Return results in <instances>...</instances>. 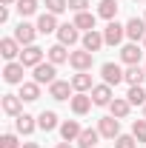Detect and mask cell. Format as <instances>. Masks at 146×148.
<instances>
[{
	"label": "cell",
	"mask_w": 146,
	"mask_h": 148,
	"mask_svg": "<svg viewBox=\"0 0 146 148\" xmlns=\"http://www.w3.org/2000/svg\"><path fill=\"white\" fill-rule=\"evenodd\" d=\"M6 20H9V9H6V6H0V23H6Z\"/></svg>",
	"instance_id": "obj_37"
},
{
	"label": "cell",
	"mask_w": 146,
	"mask_h": 148,
	"mask_svg": "<svg viewBox=\"0 0 146 148\" xmlns=\"http://www.w3.org/2000/svg\"><path fill=\"white\" fill-rule=\"evenodd\" d=\"M92 60H95V54H92V51H86V49H80V51H72L69 66H72V69H77V71H89V69H92Z\"/></svg>",
	"instance_id": "obj_8"
},
{
	"label": "cell",
	"mask_w": 146,
	"mask_h": 148,
	"mask_svg": "<svg viewBox=\"0 0 146 148\" xmlns=\"http://www.w3.org/2000/svg\"><path fill=\"white\" fill-rule=\"evenodd\" d=\"M20 63L26 66V69H35V66H40L43 63V49L40 46H23V51H20Z\"/></svg>",
	"instance_id": "obj_2"
},
{
	"label": "cell",
	"mask_w": 146,
	"mask_h": 148,
	"mask_svg": "<svg viewBox=\"0 0 146 148\" xmlns=\"http://www.w3.org/2000/svg\"><path fill=\"white\" fill-rule=\"evenodd\" d=\"M37 37V26H32V23H26V20H20V26L15 29V40H17L20 46H32Z\"/></svg>",
	"instance_id": "obj_6"
},
{
	"label": "cell",
	"mask_w": 146,
	"mask_h": 148,
	"mask_svg": "<svg viewBox=\"0 0 146 148\" xmlns=\"http://www.w3.org/2000/svg\"><path fill=\"white\" fill-rule=\"evenodd\" d=\"M12 3H17V0H3V6H12Z\"/></svg>",
	"instance_id": "obj_40"
},
{
	"label": "cell",
	"mask_w": 146,
	"mask_h": 148,
	"mask_svg": "<svg viewBox=\"0 0 146 148\" xmlns=\"http://www.w3.org/2000/svg\"><path fill=\"white\" fill-rule=\"evenodd\" d=\"M20 148H40V145H37V143H23Z\"/></svg>",
	"instance_id": "obj_38"
},
{
	"label": "cell",
	"mask_w": 146,
	"mask_h": 148,
	"mask_svg": "<svg viewBox=\"0 0 146 148\" xmlns=\"http://www.w3.org/2000/svg\"><path fill=\"white\" fill-rule=\"evenodd\" d=\"M132 137L138 143H146V120H135L132 123Z\"/></svg>",
	"instance_id": "obj_32"
},
{
	"label": "cell",
	"mask_w": 146,
	"mask_h": 148,
	"mask_svg": "<svg viewBox=\"0 0 146 148\" xmlns=\"http://www.w3.org/2000/svg\"><path fill=\"white\" fill-rule=\"evenodd\" d=\"M69 57H72V51H66V46H63V43H57V46H52V49H46V60H49V63H55V66L69 63Z\"/></svg>",
	"instance_id": "obj_19"
},
{
	"label": "cell",
	"mask_w": 146,
	"mask_h": 148,
	"mask_svg": "<svg viewBox=\"0 0 146 148\" xmlns=\"http://www.w3.org/2000/svg\"><path fill=\"white\" fill-rule=\"evenodd\" d=\"M20 51H23V49H20V43L15 37H3V40H0V54H3V60L12 63L15 57H20Z\"/></svg>",
	"instance_id": "obj_13"
},
{
	"label": "cell",
	"mask_w": 146,
	"mask_h": 148,
	"mask_svg": "<svg viewBox=\"0 0 146 148\" xmlns=\"http://www.w3.org/2000/svg\"><path fill=\"white\" fill-rule=\"evenodd\" d=\"M72 83H66V80H55L52 86H49V97L52 100H69L72 97Z\"/></svg>",
	"instance_id": "obj_16"
},
{
	"label": "cell",
	"mask_w": 146,
	"mask_h": 148,
	"mask_svg": "<svg viewBox=\"0 0 146 148\" xmlns=\"http://www.w3.org/2000/svg\"><path fill=\"white\" fill-rule=\"evenodd\" d=\"M135 3H143V0H135Z\"/></svg>",
	"instance_id": "obj_43"
},
{
	"label": "cell",
	"mask_w": 146,
	"mask_h": 148,
	"mask_svg": "<svg viewBox=\"0 0 146 148\" xmlns=\"http://www.w3.org/2000/svg\"><path fill=\"white\" fill-rule=\"evenodd\" d=\"M3 111L9 117H20L23 114V100L20 94H3Z\"/></svg>",
	"instance_id": "obj_15"
},
{
	"label": "cell",
	"mask_w": 146,
	"mask_h": 148,
	"mask_svg": "<svg viewBox=\"0 0 146 148\" xmlns=\"http://www.w3.org/2000/svg\"><path fill=\"white\" fill-rule=\"evenodd\" d=\"M37 125H40L43 131H55L57 128V114H55V111H40Z\"/></svg>",
	"instance_id": "obj_29"
},
{
	"label": "cell",
	"mask_w": 146,
	"mask_h": 148,
	"mask_svg": "<svg viewBox=\"0 0 146 148\" xmlns=\"http://www.w3.org/2000/svg\"><path fill=\"white\" fill-rule=\"evenodd\" d=\"M86 6H89V0H69V9L72 12H86Z\"/></svg>",
	"instance_id": "obj_36"
},
{
	"label": "cell",
	"mask_w": 146,
	"mask_h": 148,
	"mask_svg": "<svg viewBox=\"0 0 146 148\" xmlns=\"http://www.w3.org/2000/svg\"><path fill=\"white\" fill-rule=\"evenodd\" d=\"M126 37L132 43H138V40H143L146 37V20L143 17H132L126 23Z\"/></svg>",
	"instance_id": "obj_11"
},
{
	"label": "cell",
	"mask_w": 146,
	"mask_h": 148,
	"mask_svg": "<svg viewBox=\"0 0 146 148\" xmlns=\"http://www.w3.org/2000/svg\"><path fill=\"white\" fill-rule=\"evenodd\" d=\"M66 9H69V0H46V12H52V14H60Z\"/></svg>",
	"instance_id": "obj_33"
},
{
	"label": "cell",
	"mask_w": 146,
	"mask_h": 148,
	"mask_svg": "<svg viewBox=\"0 0 146 148\" xmlns=\"http://www.w3.org/2000/svg\"><path fill=\"white\" fill-rule=\"evenodd\" d=\"M0 148H20V143H17L15 134H3L0 137Z\"/></svg>",
	"instance_id": "obj_35"
},
{
	"label": "cell",
	"mask_w": 146,
	"mask_h": 148,
	"mask_svg": "<svg viewBox=\"0 0 146 148\" xmlns=\"http://www.w3.org/2000/svg\"><path fill=\"white\" fill-rule=\"evenodd\" d=\"M37 97H40V83L32 80V83H23V86H20V100H23V103H35Z\"/></svg>",
	"instance_id": "obj_23"
},
{
	"label": "cell",
	"mask_w": 146,
	"mask_h": 148,
	"mask_svg": "<svg viewBox=\"0 0 146 148\" xmlns=\"http://www.w3.org/2000/svg\"><path fill=\"white\" fill-rule=\"evenodd\" d=\"M112 100H115V94H112L109 83H100V86L92 88V103H95V106H109Z\"/></svg>",
	"instance_id": "obj_12"
},
{
	"label": "cell",
	"mask_w": 146,
	"mask_h": 148,
	"mask_svg": "<svg viewBox=\"0 0 146 148\" xmlns=\"http://www.w3.org/2000/svg\"><path fill=\"white\" fill-rule=\"evenodd\" d=\"M126 100L132 103V106H146V91L140 88V86H129V94Z\"/></svg>",
	"instance_id": "obj_31"
},
{
	"label": "cell",
	"mask_w": 146,
	"mask_h": 148,
	"mask_svg": "<svg viewBox=\"0 0 146 148\" xmlns=\"http://www.w3.org/2000/svg\"><path fill=\"white\" fill-rule=\"evenodd\" d=\"M143 20H146V14H143Z\"/></svg>",
	"instance_id": "obj_44"
},
{
	"label": "cell",
	"mask_w": 146,
	"mask_h": 148,
	"mask_svg": "<svg viewBox=\"0 0 146 148\" xmlns=\"http://www.w3.org/2000/svg\"><path fill=\"white\" fill-rule=\"evenodd\" d=\"M80 134H83V128H80L77 120H66V123H60V137H63L66 143H77Z\"/></svg>",
	"instance_id": "obj_17"
},
{
	"label": "cell",
	"mask_w": 146,
	"mask_h": 148,
	"mask_svg": "<svg viewBox=\"0 0 146 148\" xmlns=\"http://www.w3.org/2000/svg\"><path fill=\"white\" fill-rule=\"evenodd\" d=\"M57 66L55 63H40V66H35V83H40V86H52L57 77Z\"/></svg>",
	"instance_id": "obj_4"
},
{
	"label": "cell",
	"mask_w": 146,
	"mask_h": 148,
	"mask_svg": "<svg viewBox=\"0 0 146 148\" xmlns=\"http://www.w3.org/2000/svg\"><path fill=\"white\" fill-rule=\"evenodd\" d=\"M23 69H26V66H23V63H15V60H12V63H6V69H3V80H6V83H9V86H23Z\"/></svg>",
	"instance_id": "obj_5"
},
{
	"label": "cell",
	"mask_w": 146,
	"mask_h": 148,
	"mask_svg": "<svg viewBox=\"0 0 146 148\" xmlns=\"http://www.w3.org/2000/svg\"><path fill=\"white\" fill-rule=\"evenodd\" d=\"M15 9H17L20 17H32V14L37 12V0H17V3H15Z\"/></svg>",
	"instance_id": "obj_30"
},
{
	"label": "cell",
	"mask_w": 146,
	"mask_h": 148,
	"mask_svg": "<svg viewBox=\"0 0 146 148\" xmlns=\"http://www.w3.org/2000/svg\"><path fill=\"white\" fill-rule=\"evenodd\" d=\"M77 32H80V29H77L74 23H63V26L57 29V43H63V46H74V43L80 40Z\"/></svg>",
	"instance_id": "obj_10"
},
{
	"label": "cell",
	"mask_w": 146,
	"mask_h": 148,
	"mask_svg": "<svg viewBox=\"0 0 146 148\" xmlns=\"http://www.w3.org/2000/svg\"><path fill=\"white\" fill-rule=\"evenodd\" d=\"M115 148H138V140H135L132 134H120V137L115 140Z\"/></svg>",
	"instance_id": "obj_34"
},
{
	"label": "cell",
	"mask_w": 146,
	"mask_h": 148,
	"mask_svg": "<svg viewBox=\"0 0 146 148\" xmlns=\"http://www.w3.org/2000/svg\"><path fill=\"white\" fill-rule=\"evenodd\" d=\"M143 49H146V37H143Z\"/></svg>",
	"instance_id": "obj_42"
},
{
	"label": "cell",
	"mask_w": 146,
	"mask_h": 148,
	"mask_svg": "<svg viewBox=\"0 0 146 148\" xmlns=\"http://www.w3.org/2000/svg\"><path fill=\"white\" fill-rule=\"evenodd\" d=\"M117 0H100L97 3V17H103V20H115L117 17Z\"/></svg>",
	"instance_id": "obj_21"
},
{
	"label": "cell",
	"mask_w": 146,
	"mask_h": 148,
	"mask_svg": "<svg viewBox=\"0 0 146 148\" xmlns=\"http://www.w3.org/2000/svg\"><path fill=\"white\" fill-rule=\"evenodd\" d=\"M100 77H103V83L117 86V83H123V69H120L117 63H103V66H100Z\"/></svg>",
	"instance_id": "obj_7"
},
{
	"label": "cell",
	"mask_w": 146,
	"mask_h": 148,
	"mask_svg": "<svg viewBox=\"0 0 146 148\" xmlns=\"http://www.w3.org/2000/svg\"><path fill=\"white\" fill-rule=\"evenodd\" d=\"M80 43H83V49H86V51H92V54H95V51H100V49L106 46V40H103V32H97V29L86 32Z\"/></svg>",
	"instance_id": "obj_9"
},
{
	"label": "cell",
	"mask_w": 146,
	"mask_h": 148,
	"mask_svg": "<svg viewBox=\"0 0 146 148\" xmlns=\"http://www.w3.org/2000/svg\"><path fill=\"white\" fill-rule=\"evenodd\" d=\"M95 14H92V12H77V14H74V26H77V29H83V32H92V29H95Z\"/></svg>",
	"instance_id": "obj_28"
},
{
	"label": "cell",
	"mask_w": 146,
	"mask_h": 148,
	"mask_svg": "<svg viewBox=\"0 0 146 148\" xmlns=\"http://www.w3.org/2000/svg\"><path fill=\"white\" fill-rule=\"evenodd\" d=\"M143 69H146V66H143Z\"/></svg>",
	"instance_id": "obj_45"
},
{
	"label": "cell",
	"mask_w": 146,
	"mask_h": 148,
	"mask_svg": "<svg viewBox=\"0 0 146 148\" xmlns=\"http://www.w3.org/2000/svg\"><path fill=\"white\" fill-rule=\"evenodd\" d=\"M123 80H126L129 86H140L146 80V69H140V66H129L126 71H123Z\"/></svg>",
	"instance_id": "obj_25"
},
{
	"label": "cell",
	"mask_w": 146,
	"mask_h": 148,
	"mask_svg": "<svg viewBox=\"0 0 146 148\" xmlns=\"http://www.w3.org/2000/svg\"><path fill=\"white\" fill-rule=\"evenodd\" d=\"M140 57H143V49H140L138 43H129V46L120 49V60H123L126 66H138V63H140Z\"/></svg>",
	"instance_id": "obj_14"
},
{
	"label": "cell",
	"mask_w": 146,
	"mask_h": 148,
	"mask_svg": "<svg viewBox=\"0 0 146 148\" xmlns=\"http://www.w3.org/2000/svg\"><path fill=\"white\" fill-rule=\"evenodd\" d=\"M123 37H126V26H120L117 20H109L106 29H103V40H106V46H117Z\"/></svg>",
	"instance_id": "obj_3"
},
{
	"label": "cell",
	"mask_w": 146,
	"mask_h": 148,
	"mask_svg": "<svg viewBox=\"0 0 146 148\" xmlns=\"http://www.w3.org/2000/svg\"><path fill=\"white\" fill-rule=\"evenodd\" d=\"M143 120H146V106H143Z\"/></svg>",
	"instance_id": "obj_41"
},
{
	"label": "cell",
	"mask_w": 146,
	"mask_h": 148,
	"mask_svg": "<svg viewBox=\"0 0 146 148\" xmlns=\"http://www.w3.org/2000/svg\"><path fill=\"white\" fill-rule=\"evenodd\" d=\"M72 88H74V91H92V88H95L92 74H89V71H77V74L72 77Z\"/></svg>",
	"instance_id": "obj_22"
},
{
	"label": "cell",
	"mask_w": 146,
	"mask_h": 148,
	"mask_svg": "<svg viewBox=\"0 0 146 148\" xmlns=\"http://www.w3.org/2000/svg\"><path fill=\"white\" fill-rule=\"evenodd\" d=\"M97 131H100V137H106V140H117L120 137V120L117 117H100V123H97Z\"/></svg>",
	"instance_id": "obj_1"
},
{
	"label": "cell",
	"mask_w": 146,
	"mask_h": 148,
	"mask_svg": "<svg viewBox=\"0 0 146 148\" xmlns=\"http://www.w3.org/2000/svg\"><path fill=\"white\" fill-rule=\"evenodd\" d=\"M57 148H72V143H66V140H63V143H57Z\"/></svg>",
	"instance_id": "obj_39"
},
{
	"label": "cell",
	"mask_w": 146,
	"mask_h": 148,
	"mask_svg": "<svg viewBox=\"0 0 146 148\" xmlns=\"http://www.w3.org/2000/svg\"><path fill=\"white\" fill-rule=\"evenodd\" d=\"M89 108H92V97H89L86 91H77V94L72 97V111L77 114V117H83Z\"/></svg>",
	"instance_id": "obj_20"
},
{
	"label": "cell",
	"mask_w": 146,
	"mask_h": 148,
	"mask_svg": "<svg viewBox=\"0 0 146 148\" xmlns=\"http://www.w3.org/2000/svg\"><path fill=\"white\" fill-rule=\"evenodd\" d=\"M60 26H57V14H52V12H43L40 17H37V32L40 34H52V32H57Z\"/></svg>",
	"instance_id": "obj_18"
},
{
	"label": "cell",
	"mask_w": 146,
	"mask_h": 148,
	"mask_svg": "<svg viewBox=\"0 0 146 148\" xmlns=\"http://www.w3.org/2000/svg\"><path fill=\"white\" fill-rule=\"evenodd\" d=\"M129 108H132V103L129 100H123V97H115L109 103V111H112V117H117V120H123L129 114Z\"/></svg>",
	"instance_id": "obj_24"
},
{
	"label": "cell",
	"mask_w": 146,
	"mask_h": 148,
	"mask_svg": "<svg viewBox=\"0 0 146 148\" xmlns=\"http://www.w3.org/2000/svg\"><path fill=\"white\" fill-rule=\"evenodd\" d=\"M97 140H100V131H97V128H83V134L77 137V145H80V148H95Z\"/></svg>",
	"instance_id": "obj_26"
},
{
	"label": "cell",
	"mask_w": 146,
	"mask_h": 148,
	"mask_svg": "<svg viewBox=\"0 0 146 148\" xmlns=\"http://www.w3.org/2000/svg\"><path fill=\"white\" fill-rule=\"evenodd\" d=\"M15 125H17L20 134H32V131L37 128V123H35L32 114H20V117H15Z\"/></svg>",
	"instance_id": "obj_27"
}]
</instances>
